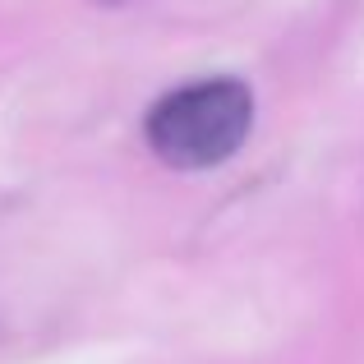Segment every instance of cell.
Wrapping results in <instances>:
<instances>
[{"mask_svg":"<svg viewBox=\"0 0 364 364\" xmlns=\"http://www.w3.org/2000/svg\"><path fill=\"white\" fill-rule=\"evenodd\" d=\"M254 129V92L240 79H198L152 102L143 134L176 171H208L240 152Z\"/></svg>","mask_w":364,"mask_h":364,"instance_id":"1","label":"cell"}]
</instances>
